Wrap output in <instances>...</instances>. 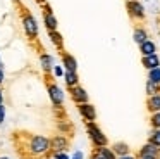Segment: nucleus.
<instances>
[{"instance_id":"nucleus-18","label":"nucleus","mask_w":160,"mask_h":159,"mask_svg":"<svg viewBox=\"0 0 160 159\" xmlns=\"http://www.w3.org/2000/svg\"><path fill=\"white\" fill-rule=\"evenodd\" d=\"M112 151L115 152V156H126V154H129V145L126 144V142H115V144H112Z\"/></svg>"},{"instance_id":"nucleus-16","label":"nucleus","mask_w":160,"mask_h":159,"mask_svg":"<svg viewBox=\"0 0 160 159\" xmlns=\"http://www.w3.org/2000/svg\"><path fill=\"white\" fill-rule=\"evenodd\" d=\"M139 52H141V57H145V55H153V54H157V45H155V41L146 40L145 43L139 45Z\"/></svg>"},{"instance_id":"nucleus-23","label":"nucleus","mask_w":160,"mask_h":159,"mask_svg":"<svg viewBox=\"0 0 160 159\" xmlns=\"http://www.w3.org/2000/svg\"><path fill=\"white\" fill-rule=\"evenodd\" d=\"M148 142H152V144L160 147V128H152V131L148 135Z\"/></svg>"},{"instance_id":"nucleus-22","label":"nucleus","mask_w":160,"mask_h":159,"mask_svg":"<svg viewBox=\"0 0 160 159\" xmlns=\"http://www.w3.org/2000/svg\"><path fill=\"white\" fill-rule=\"evenodd\" d=\"M57 128H59V131H62V133H67L69 137L72 135V124H71L69 121H66V119H60L59 124H57Z\"/></svg>"},{"instance_id":"nucleus-30","label":"nucleus","mask_w":160,"mask_h":159,"mask_svg":"<svg viewBox=\"0 0 160 159\" xmlns=\"http://www.w3.org/2000/svg\"><path fill=\"white\" fill-rule=\"evenodd\" d=\"M72 157H74V159H83L84 156H83V152H81V151H76V152L72 154Z\"/></svg>"},{"instance_id":"nucleus-7","label":"nucleus","mask_w":160,"mask_h":159,"mask_svg":"<svg viewBox=\"0 0 160 159\" xmlns=\"http://www.w3.org/2000/svg\"><path fill=\"white\" fill-rule=\"evenodd\" d=\"M69 97L74 104H84V102H90V97H88V92L83 88L81 85H76V86H71L69 88Z\"/></svg>"},{"instance_id":"nucleus-9","label":"nucleus","mask_w":160,"mask_h":159,"mask_svg":"<svg viewBox=\"0 0 160 159\" xmlns=\"http://www.w3.org/2000/svg\"><path fill=\"white\" fill-rule=\"evenodd\" d=\"M78 112L81 114V118H83L86 123L97 119V109H95V106H93V104H90V102L78 104Z\"/></svg>"},{"instance_id":"nucleus-1","label":"nucleus","mask_w":160,"mask_h":159,"mask_svg":"<svg viewBox=\"0 0 160 159\" xmlns=\"http://www.w3.org/2000/svg\"><path fill=\"white\" fill-rule=\"evenodd\" d=\"M12 144L21 159H48L50 152V138L45 135L29 133L24 130H18L12 133Z\"/></svg>"},{"instance_id":"nucleus-12","label":"nucleus","mask_w":160,"mask_h":159,"mask_svg":"<svg viewBox=\"0 0 160 159\" xmlns=\"http://www.w3.org/2000/svg\"><path fill=\"white\" fill-rule=\"evenodd\" d=\"M138 156H153V157H160V147L152 142H146L141 149L138 151Z\"/></svg>"},{"instance_id":"nucleus-19","label":"nucleus","mask_w":160,"mask_h":159,"mask_svg":"<svg viewBox=\"0 0 160 159\" xmlns=\"http://www.w3.org/2000/svg\"><path fill=\"white\" fill-rule=\"evenodd\" d=\"M48 36H50V40H52V43L62 52L64 50V38H62V35H60L59 31H48Z\"/></svg>"},{"instance_id":"nucleus-8","label":"nucleus","mask_w":160,"mask_h":159,"mask_svg":"<svg viewBox=\"0 0 160 159\" xmlns=\"http://www.w3.org/2000/svg\"><path fill=\"white\" fill-rule=\"evenodd\" d=\"M43 24H45V28L48 31H57V28H59L57 17H55V14L52 12V9H50L48 3L43 5Z\"/></svg>"},{"instance_id":"nucleus-10","label":"nucleus","mask_w":160,"mask_h":159,"mask_svg":"<svg viewBox=\"0 0 160 159\" xmlns=\"http://www.w3.org/2000/svg\"><path fill=\"white\" fill-rule=\"evenodd\" d=\"M40 64H42L43 73L50 74V73H53V68H55V59H53V55L47 54V52H42L40 54Z\"/></svg>"},{"instance_id":"nucleus-5","label":"nucleus","mask_w":160,"mask_h":159,"mask_svg":"<svg viewBox=\"0 0 160 159\" xmlns=\"http://www.w3.org/2000/svg\"><path fill=\"white\" fill-rule=\"evenodd\" d=\"M126 10L132 21H143L145 19V7L139 0H126Z\"/></svg>"},{"instance_id":"nucleus-13","label":"nucleus","mask_w":160,"mask_h":159,"mask_svg":"<svg viewBox=\"0 0 160 159\" xmlns=\"http://www.w3.org/2000/svg\"><path fill=\"white\" fill-rule=\"evenodd\" d=\"M141 64H143V68L145 69H155V68H158L160 66V57L157 54H153V55H145V57H141Z\"/></svg>"},{"instance_id":"nucleus-26","label":"nucleus","mask_w":160,"mask_h":159,"mask_svg":"<svg viewBox=\"0 0 160 159\" xmlns=\"http://www.w3.org/2000/svg\"><path fill=\"white\" fill-rule=\"evenodd\" d=\"M64 73H66V69H62V66H55V68H53V74H55L57 78H64Z\"/></svg>"},{"instance_id":"nucleus-28","label":"nucleus","mask_w":160,"mask_h":159,"mask_svg":"<svg viewBox=\"0 0 160 159\" xmlns=\"http://www.w3.org/2000/svg\"><path fill=\"white\" fill-rule=\"evenodd\" d=\"M5 121V107H4V104L0 106V124Z\"/></svg>"},{"instance_id":"nucleus-14","label":"nucleus","mask_w":160,"mask_h":159,"mask_svg":"<svg viewBox=\"0 0 160 159\" xmlns=\"http://www.w3.org/2000/svg\"><path fill=\"white\" fill-rule=\"evenodd\" d=\"M146 109L152 112H158L160 111V93H155V95L146 97Z\"/></svg>"},{"instance_id":"nucleus-37","label":"nucleus","mask_w":160,"mask_h":159,"mask_svg":"<svg viewBox=\"0 0 160 159\" xmlns=\"http://www.w3.org/2000/svg\"><path fill=\"white\" fill-rule=\"evenodd\" d=\"M71 159H74V157H71Z\"/></svg>"},{"instance_id":"nucleus-11","label":"nucleus","mask_w":160,"mask_h":159,"mask_svg":"<svg viewBox=\"0 0 160 159\" xmlns=\"http://www.w3.org/2000/svg\"><path fill=\"white\" fill-rule=\"evenodd\" d=\"M60 59H62V66L66 71H78V61L74 55H71L69 52H60Z\"/></svg>"},{"instance_id":"nucleus-15","label":"nucleus","mask_w":160,"mask_h":159,"mask_svg":"<svg viewBox=\"0 0 160 159\" xmlns=\"http://www.w3.org/2000/svg\"><path fill=\"white\" fill-rule=\"evenodd\" d=\"M132 40H134L138 45L145 43L146 40H150V38H148V31H146L145 28H141V26H136L134 31H132Z\"/></svg>"},{"instance_id":"nucleus-27","label":"nucleus","mask_w":160,"mask_h":159,"mask_svg":"<svg viewBox=\"0 0 160 159\" xmlns=\"http://www.w3.org/2000/svg\"><path fill=\"white\" fill-rule=\"evenodd\" d=\"M53 159H71L67 152H59V154H53Z\"/></svg>"},{"instance_id":"nucleus-36","label":"nucleus","mask_w":160,"mask_h":159,"mask_svg":"<svg viewBox=\"0 0 160 159\" xmlns=\"http://www.w3.org/2000/svg\"><path fill=\"white\" fill-rule=\"evenodd\" d=\"M0 159H11V157H7V156H2V157H0Z\"/></svg>"},{"instance_id":"nucleus-6","label":"nucleus","mask_w":160,"mask_h":159,"mask_svg":"<svg viewBox=\"0 0 160 159\" xmlns=\"http://www.w3.org/2000/svg\"><path fill=\"white\" fill-rule=\"evenodd\" d=\"M69 137L66 135H53L50 138V152H52V157L53 154H59V152H66L69 149Z\"/></svg>"},{"instance_id":"nucleus-31","label":"nucleus","mask_w":160,"mask_h":159,"mask_svg":"<svg viewBox=\"0 0 160 159\" xmlns=\"http://www.w3.org/2000/svg\"><path fill=\"white\" fill-rule=\"evenodd\" d=\"M117 159H138V156H131V154H126V156H119Z\"/></svg>"},{"instance_id":"nucleus-29","label":"nucleus","mask_w":160,"mask_h":159,"mask_svg":"<svg viewBox=\"0 0 160 159\" xmlns=\"http://www.w3.org/2000/svg\"><path fill=\"white\" fill-rule=\"evenodd\" d=\"M88 159H103V157H102V156H100V154H98V152L93 149V152H91V156H90Z\"/></svg>"},{"instance_id":"nucleus-33","label":"nucleus","mask_w":160,"mask_h":159,"mask_svg":"<svg viewBox=\"0 0 160 159\" xmlns=\"http://www.w3.org/2000/svg\"><path fill=\"white\" fill-rule=\"evenodd\" d=\"M138 159H160V157H153V156H138Z\"/></svg>"},{"instance_id":"nucleus-24","label":"nucleus","mask_w":160,"mask_h":159,"mask_svg":"<svg viewBox=\"0 0 160 159\" xmlns=\"http://www.w3.org/2000/svg\"><path fill=\"white\" fill-rule=\"evenodd\" d=\"M148 80L160 85V66H158V68H155V69H150V71H148Z\"/></svg>"},{"instance_id":"nucleus-35","label":"nucleus","mask_w":160,"mask_h":159,"mask_svg":"<svg viewBox=\"0 0 160 159\" xmlns=\"http://www.w3.org/2000/svg\"><path fill=\"white\" fill-rule=\"evenodd\" d=\"M0 68H4V61H2V57H0Z\"/></svg>"},{"instance_id":"nucleus-17","label":"nucleus","mask_w":160,"mask_h":159,"mask_svg":"<svg viewBox=\"0 0 160 159\" xmlns=\"http://www.w3.org/2000/svg\"><path fill=\"white\" fill-rule=\"evenodd\" d=\"M64 81H66L67 88L79 85V76H78V71H66V73H64Z\"/></svg>"},{"instance_id":"nucleus-2","label":"nucleus","mask_w":160,"mask_h":159,"mask_svg":"<svg viewBox=\"0 0 160 159\" xmlns=\"http://www.w3.org/2000/svg\"><path fill=\"white\" fill-rule=\"evenodd\" d=\"M18 5L21 7V23H22V30H24L26 36H28L29 40L35 41L36 38H38V31H40L38 23H36L35 16H33L31 12H28L26 9H22V5H21L19 2H18Z\"/></svg>"},{"instance_id":"nucleus-3","label":"nucleus","mask_w":160,"mask_h":159,"mask_svg":"<svg viewBox=\"0 0 160 159\" xmlns=\"http://www.w3.org/2000/svg\"><path fill=\"white\" fill-rule=\"evenodd\" d=\"M86 133H88V137H90V140H91V144H93V147H105V145H108L107 135L102 131V128L98 126L95 121H90V123H86Z\"/></svg>"},{"instance_id":"nucleus-21","label":"nucleus","mask_w":160,"mask_h":159,"mask_svg":"<svg viewBox=\"0 0 160 159\" xmlns=\"http://www.w3.org/2000/svg\"><path fill=\"white\" fill-rule=\"evenodd\" d=\"M145 92L146 95H155V93H160V85L158 83H153L150 81V80H146V85H145Z\"/></svg>"},{"instance_id":"nucleus-25","label":"nucleus","mask_w":160,"mask_h":159,"mask_svg":"<svg viewBox=\"0 0 160 159\" xmlns=\"http://www.w3.org/2000/svg\"><path fill=\"white\" fill-rule=\"evenodd\" d=\"M150 126L152 128H160V111L158 112L150 114Z\"/></svg>"},{"instance_id":"nucleus-4","label":"nucleus","mask_w":160,"mask_h":159,"mask_svg":"<svg viewBox=\"0 0 160 159\" xmlns=\"http://www.w3.org/2000/svg\"><path fill=\"white\" fill-rule=\"evenodd\" d=\"M47 92H48L50 102L53 104V107H62V104H64V99H66V95H64L62 88H60V86L57 85L55 81H52L50 74H47Z\"/></svg>"},{"instance_id":"nucleus-34","label":"nucleus","mask_w":160,"mask_h":159,"mask_svg":"<svg viewBox=\"0 0 160 159\" xmlns=\"http://www.w3.org/2000/svg\"><path fill=\"white\" fill-rule=\"evenodd\" d=\"M4 104V92H2V86H0V106Z\"/></svg>"},{"instance_id":"nucleus-20","label":"nucleus","mask_w":160,"mask_h":159,"mask_svg":"<svg viewBox=\"0 0 160 159\" xmlns=\"http://www.w3.org/2000/svg\"><path fill=\"white\" fill-rule=\"evenodd\" d=\"M95 151H97L103 159H117L115 152L112 151V147H108V145H105V147H95Z\"/></svg>"},{"instance_id":"nucleus-32","label":"nucleus","mask_w":160,"mask_h":159,"mask_svg":"<svg viewBox=\"0 0 160 159\" xmlns=\"http://www.w3.org/2000/svg\"><path fill=\"white\" fill-rule=\"evenodd\" d=\"M5 80V74H4V68H0V86H2V83H4Z\"/></svg>"}]
</instances>
